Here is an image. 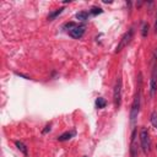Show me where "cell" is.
<instances>
[{
    "instance_id": "6da1fadb",
    "label": "cell",
    "mask_w": 157,
    "mask_h": 157,
    "mask_svg": "<svg viewBox=\"0 0 157 157\" xmlns=\"http://www.w3.org/2000/svg\"><path fill=\"white\" fill-rule=\"evenodd\" d=\"M142 76H141V72L139 74V77H137V87H136V92H135V96H134V101H132V104H131V109H130V120L131 123H134L140 113V107H141V83H142Z\"/></svg>"
},
{
    "instance_id": "7a4b0ae2",
    "label": "cell",
    "mask_w": 157,
    "mask_h": 157,
    "mask_svg": "<svg viewBox=\"0 0 157 157\" xmlns=\"http://www.w3.org/2000/svg\"><path fill=\"white\" fill-rule=\"evenodd\" d=\"M139 136H140V147H141L142 152L145 155H147L151 150V139H150L148 130L146 128H141Z\"/></svg>"
},
{
    "instance_id": "3957f363",
    "label": "cell",
    "mask_w": 157,
    "mask_h": 157,
    "mask_svg": "<svg viewBox=\"0 0 157 157\" xmlns=\"http://www.w3.org/2000/svg\"><path fill=\"white\" fill-rule=\"evenodd\" d=\"M65 26L69 28V29H67L69 36L72 37V38H75V39L81 38V37L83 36V33H85V26H77V25H75L74 22L66 23Z\"/></svg>"
},
{
    "instance_id": "277c9868",
    "label": "cell",
    "mask_w": 157,
    "mask_h": 157,
    "mask_svg": "<svg viewBox=\"0 0 157 157\" xmlns=\"http://www.w3.org/2000/svg\"><path fill=\"white\" fill-rule=\"evenodd\" d=\"M113 102H114V107L117 109H119L120 104H121V77L119 76L115 81L114 85V90H113Z\"/></svg>"
},
{
    "instance_id": "5b68a950",
    "label": "cell",
    "mask_w": 157,
    "mask_h": 157,
    "mask_svg": "<svg viewBox=\"0 0 157 157\" xmlns=\"http://www.w3.org/2000/svg\"><path fill=\"white\" fill-rule=\"evenodd\" d=\"M132 37H134V28L131 27L130 29H128L124 34H123V37L120 38V40H119V44L117 45V49H115V53H119L120 50H123L130 42H131V39H132Z\"/></svg>"
},
{
    "instance_id": "8992f818",
    "label": "cell",
    "mask_w": 157,
    "mask_h": 157,
    "mask_svg": "<svg viewBox=\"0 0 157 157\" xmlns=\"http://www.w3.org/2000/svg\"><path fill=\"white\" fill-rule=\"evenodd\" d=\"M139 150H140V146H139V142H137V131L136 129L132 130L131 132V140H130V156L131 157H137L139 156Z\"/></svg>"
},
{
    "instance_id": "52a82bcc",
    "label": "cell",
    "mask_w": 157,
    "mask_h": 157,
    "mask_svg": "<svg viewBox=\"0 0 157 157\" xmlns=\"http://www.w3.org/2000/svg\"><path fill=\"white\" fill-rule=\"evenodd\" d=\"M157 90V65L156 63H153V67H152V75H151V80H150V93L153 97Z\"/></svg>"
},
{
    "instance_id": "ba28073f",
    "label": "cell",
    "mask_w": 157,
    "mask_h": 157,
    "mask_svg": "<svg viewBox=\"0 0 157 157\" xmlns=\"http://www.w3.org/2000/svg\"><path fill=\"white\" fill-rule=\"evenodd\" d=\"M74 135H75V131H66V132L61 134L60 136H58V140H59V141H67V140H70Z\"/></svg>"
},
{
    "instance_id": "9c48e42d",
    "label": "cell",
    "mask_w": 157,
    "mask_h": 157,
    "mask_svg": "<svg viewBox=\"0 0 157 157\" xmlns=\"http://www.w3.org/2000/svg\"><path fill=\"white\" fill-rule=\"evenodd\" d=\"M15 145H16V147L25 155V156H27L28 155V151H27V146L22 142V141H15Z\"/></svg>"
},
{
    "instance_id": "30bf717a",
    "label": "cell",
    "mask_w": 157,
    "mask_h": 157,
    "mask_svg": "<svg viewBox=\"0 0 157 157\" xmlns=\"http://www.w3.org/2000/svg\"><path fill=\"white\" fill-rule=\"evenodd\" d=\"M88 15H90V12H87V11H81V12H77V13H76V18L80 20V21H86V20L88 18Z\"/></svg>"
},
{
    "instance_id": "8fae6325",
    "label": "cell",
    "mask_w": 157,
    "mask_h": 157,
    "mask_svg": "<svg viewBox=\"0 0 157 157\" xmlns=\"http://www.w3.org/2000/svg\"><path fill=\"white\" fill-rule=\"evenodd\" d=\"M105 104H107V102H105V99H104L103 97H98V98L96 99V107H97L98 109L104 108V107H105Z\"/></svg>"
},
{
    "instance_id": "7c38bea8",
    "label": "cell",
    "mask_w": 157,
    "mask_h": 157,
    "mask_svg": "<svg viewBox=\"0 0 157 157\" xmlns=\"http://www.w3.org/2000/svg\"><path fill=\"white\" fill-rule=\"evenodd\" d=\"M88 12H90V15H92V16H97V15L102 13V12H103V10H102L101 7H97V6H92V7H91V10H90Z\"/></svg>"
},
{
    "instance_id": "4fadbf2b",
    "label": "cell",
    "mask_w": 157,
    "mask_h": 157,
    "mask_svg": "<svg viewBox=\"0 0 157 157\" xmlns=\"http://www.w3.org/2000/svg\"><path fill=\"white\" fill-rule=\"evenodd\" d=\"M150 120H151V124L155 126V128H157V113H152L151 114V118H150Z\"/></svg>"
},
{
    "instance_id": "5bb4252c",
    "label": "cell",
    "mask_w": 157,
    "mask_h": 157,
    "mask_svg": "<svg viewBox=\"0 0 157 157\" xmlns=\"http://www.w3.org/2000/svg\"><path fill=\"white\" fill-rule=\"evenodd\" d=\"M142 37H147V34H148V25L147 23H144L142 25Z\"/></svg>"
},
{
    "instance_id": "9a60e30c",
    "label": "cell",
    "mask_w": 157,
    "mask_h": 157,
    "mask_svg": "<svg viewBox=\"0 0 157 157\" xmlns=\"http://www.w3.org/2000/svg\"><path fill=\"white\" fill-rule=\"evenodd\" d=\"M61 11H63V9H58V10L55 11V12L50 13V15L48 16V18H49V20H53V18H55V17H56V16H58L59 13H61Z\"/></svg>"
},
{
    "instance_id": "2e32d148",
    "label": "cell",
    "mask_w": 157,
    "mask_h": 157,
    "mask_svg": "<svg viewBox=\"0 0 157 157\" xmlns=\"http://www.w3.org/2000/svg\"><path fill=\"white\" fill-rule=\"evenodd\" d=\"M157 61V48L155 49V53H153V56H152V63H156Z\"/></svg>"
},
{
    "instance_id": "e0dca14e",
    "label": "cell",
    "mask_w": 157,
    "mask_h": 157,
    "mask_svg": "<svg viewBox=\"0 0 157 157\" xmlns=\"http://www.w3.org/2000/svg\"><path fill=\"white\" fill-rule=\"evenodd\" d=\"M155 33L157 34V13H156V20H155Z\"/></svg>"
},
{
    "instance_id": "ac0fdd59",
    "label": "cell",
    "mask_w": 157,
    "mask_h": 157,
    "mask_svg": "<svg viewBox=\"0 0 157 157\" xmlns=\"http://www.w3.org/2000/svg\"><path fill=\"white\" fill-rule=\"evenodd\" d=\"M49 130H50V125H47V126H45V129L43 130V134H45V132H47V131H49Z\"/></svg>"
}]
</instances>
